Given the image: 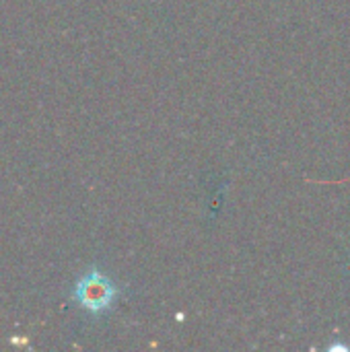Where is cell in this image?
<instances>
[{"label":"cell","instance_id":"6da1fadb","mask_svg":"<svg viewBox=\"0 0 350 352\" xmlns=\"http://www.w3.org/2000/svg\"><path fill=\"white\" fill-rule=\"evenodd\" d=\"M118 297H120V291L116 283L97 268H91L89 272H85L72 289V299L85 311L93 316H101L109 311Z\"/></svg>","mask_w":350,"mask_h":352}]
</instances>
